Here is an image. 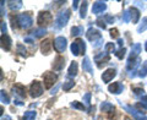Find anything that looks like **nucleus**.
I'll use <instances>...</instances> for the list:
<instances>
[{
	"instance_id": "473e14b6",
	"label": "nucleus",
	"mask_w": 147,
	"mask_h": 120,
	"mask_svg": "<svg viewBox=\"0 0 147 120\" xmlns=\"http://www.w3.org/2000/svg\"><path fill=\"white\" fill-rule=\"evenodd\" d=\"M139 76L141 78H144V77L147 76V60H146L144 64H142V67L140 69V71H139Z\"/></svg>"
},
{
	"instance_id": "0eeeda50",
	"label": "nucleus",
	"mask_w": 147,
	"mask_h": 120,
	"mask_svg": "<svg viewBox=\"0 0 147 120\" xmlns=\"http://www.w3.org/2000/svg\"><path fill=\"white\" fill-rule=\"evenodd\" d=\"M43 93V86L39 81H33L30 86V96L33 97V98H37V97L42 96Z\"/></svg>"
},
{
	"instance_id": "09e8293b",
	"label": "nucleus",
	"mask_w": 147,
	"mask_h": 120,
	"mask_svg": "<svg viewBox=\"0 0 147 120\" xmlns=\"http://www.w3.org/2000/svg\"><path fill=\"white\" fill-rule=\"evenodd\" d=\"M4 4H5V1H1V5H0V7H1V13H0V15L1 16L5 15V13H4Z\"/></svg>"
},
{
	"instance_id": "864d4df0",
	"label": "nucleus",
	"mask_w": 147,
	"mask_h": 120,
	"mask_svg": "<svg viewBox=\"0 0 147 120\" xmlns=\"http://www.w3.org/2000/svg\"><path fill=\"white\" fill-rule=\"evenodd\" d=\"M145 50L147 52V40H146V43H145Z\"/></svg>"
},
{
	"instance_id": "5701e85b",
	"label": "nucleus",
	"mask_w": 147,
	"mask_h": 120,
	"mask_svg": "<svg viewBox=\"0 0 147 120\" xmlns=\"http://www.w3.org/2000/svg\"><path fill=\"white\" fill-rule=\"evenodd\" d=\"M100 110L104 113H110L114 110V105L109 102H102L100 103Z\"/></svg>"
},
{
	"instance_id": "39448f33",
	"label": "nucleus",
	"mask_w": 147,
	"mask_h": 120,
	"mask_svg": "<svg viewBox=\"0 0 147 120\" xmlns=\"http://www.w3.org/2000/svg\"><path fill=\"white\" fill-rule=\"evenodd\" d=\"M58 80V75L57 73H54L52 71H47V72H44V75H43V82H44V88H47L49 90L50 87H52L55 82H57Z\"/></svg>"
},
{
	"instance_id": "f03ea898",
	"label": "nucleus",
	"mask_w": 147,
	"mask_h": 120,
	"mask_svg": "<svg viewBox=\"0 0 147 120\" xmlns=\"http://www.w3.org/2000/svg\"><path fill=\"white\" fill-rule=\"evenodd\" d=\"M70 10L69 9H65L64 11H61L60 13H58L57 16V20H55V26H57V28H63V27H65L67 25L69 20H70Z\"/></svg>"
},
{
	"instance_id": "bb28decb",
	"label": "nucleus",
	"mask_w": 147,
	"mask_h": 120,
	"mask_svg": "<svg viewBox=\"0 0 147 120\" xmlns=\"http://www.w3.org/2000/svg\"><path fill=\"white\" fill-rule=\"evenodd\" d=\"M36 117H37V113L34 110H28V112H25L22 120H34Z\"/></svg>"
},
{
	"instance_id": "f704fd0d",
	"label": "nucleus",
	"mask_w": 147,
	"mask_h": 120,
	"mask_svg": "<svg viewBox=\"0 0 147 120\" xmlns=\"http://www.w3.org/2000/svg\"><path fill=\"white\" fill-rule=\"evenodd\" d=\"M131 91L134 92V94L136 97H139V96H145V91L144 88H141V87H132Z\"/></svg>"
},
{
	"instance_id": "a18cd8bd",
	"label": "nucleus",
	"mask_w": 147,
	"mask_h": 120,
	"mask_svg": "<svg viewBox=\"0 0 147 120\" xmlns=\"http://www.w3.org/2000/svg\"><path fill=\"white\" fill-rule=\"evenodd\" d=\"M1 34H6V22H1Z\"/></svg>"
},
{
	"instance_id": "423d86ee",
	"label": "nucleus",
	"mask_w": 147,
	"mask_h": 120,
	"mask_svg": "<svg viewBox=\"0 0 147 120\" xmlns=\"http://www.w3.org/2000/svg\"><path fill=\"white\" fill-rule=\"evenodd\" d=\"M53 44H54V49L57 50L58 53H64L66 49V45H67V39L63 36H59L54 39Z\"/></svg>"
},
{
	"instance_id": "f257e3e1",
	"label": "nucleus",
	"mask_w": 147,
	"mask_h": 120,
	"mask_svg": "<svg viewBox=\"0 0 147 120\" xmlns=\"http://www.w3.org/2000/svg\"><path fill=\"white\" fill-rule=\"evenodd\" d=\"M16 21H17L18 27L22 30H27L33 25V18H32V16L30 13H21V15H17Z\"/></svg>"
},
{
	"instance_id": "7ed1b4c3",
	"label": "nucleus",
	"mask_w": 147,
	"mask_h": 120,
	"mask_svg": "<svg viewBox=\"0 0 147 120\" xmlns=\"http://www.w3.org/2000/svg\"><path fill=\"white\" fill-rule=\"evenodd\" d=\"M53 22V15L49 11H40L38 13V17H37V24L40 27L45 28L47 26H49Z\"/></svg>"
},
{
	"instance_id": "7c9ffc66",
	"label": "nucleus",
	"mask_w": 147,
	"mask_h": 120,
	"mask_svg": "<svg viewBox=\"0 0 147 120\" xmlns=\"http://www.w3.org/2000/svg\"><path fill=\"white\" fill-rule=\"evenodd\" d=\"M0 99H1V102L4 104H9V103H10V97L6 94V92L4 90L0 91Z\"/></svg>"
},
{
	"instance_id": "412c9836",
	"label": "nucleus",
	"mask_w": 147,
	"mask_h": 120,
	"mask_svg": "<svg viewBox=\"0 0 147 120\" xmlns=\"http://www.w3.org/2000/svg\"><path fill=\"white\" fill-rule=\"evenodd\" d=\"M141 53V44L140 43H135L131 47V53L129 58H139V54Z\"/></svg>"
},
{
	"instance_id": "4be33fe9",
	"label": "nucleus",
	"mask_w": 147,
	"mask_h": 120,
	"mask_svg": "<svg viewBox=\"0 0 147 120\" xmlns=\"http://www.w3.org/2000/svg\"><path fill=\"white\" fill-rule=\"evenodd\" d=\"M129 10H130V13H131V21L134 22V24H137L139 20H140V11L134 6L130 7Z\"/></svg>"
},
{
	"instance_id": "f8f14e48",
	"label": "nucleus",
	"mask_w": 147,
	"mask_h": 120,
	"mask_svg": "<svg viewBox=\"0 0 147 120\" xmlns=\"http://www.w3.org/2000/svg\"><path fill=\"white\" fill-rule=\"evenodd\" d=\"M105 10H107V4L104 1H96L92 5V12L94 15H99V13H102Z\"/></svg>"
},
{
	"instance_id": "2f4dec72",
	"label": "nucleus",
	"mask_w": 147,
	"mask_h": 120,
	"mask_svg": "<svg viewBox=\"0 0 147 120\" xmlns=\"http://www.w3.org/2000/svg\"><path fill=\"white\" fill-rule=\"evenodd\" d=\"M104 50L107 54H112V53H115V44L114 43H107L104 47Z\"/></svg>"
},
{
	"instance_id": "1a4fd4ad",
	"label": "nucleus",
	"mask_w": 147,
	"mask_h": 120,
	"mask_svg": "<svg viewBox=\"0 0 147 120\" xmlns=\"http://www.w3.org/2000/svg\"><path fill=\"white\" fill-rule=\"evenodd\" d=\"M123 108L126 110V112L130 113L135 120H147V118L145 117V114L140 113L139 110H136L135 107H131V105H123Z\"/></svg>"
},
{
	"instance_id": "2eb2a0df",
	"label": "nucleus",
	"mask_w": 147,
	"mask_h": 120,
	"mask_svg": "<svg viewBox=\"0 0 147 120\" xmlns=\"http://www.w3.org/2000/svg\"><path fill=\"white\" fill-rule=\"evenodd\" d=\"M11 45H12V40H11L10 37L7 34H1V48H3V50L9 52V50L11 49Z\"/></svg>"
},
{
	"instance_id": "49530a36",
	"label": "nucleus",
	"mask_w": 147,
	"mask_h": 120,
	"mask_svg": "<svg viewBox=\"0 0 147 120\" xmlns=\"http://www.w3.org/2000/svg\"><path fill=\"white\" fill-rule=\"evenodd\" d=\"M102 43H103V38H100L98 42H96V43H93L92 45H93L94 48H98V47H100V45H102Z\"/></svg>"
},
{
	"instance_id": "aec40b11",
	"label": "nucleus",
	"mask_w": 147,
	"mask_h": 120,
	"mask_svg": "<svg viewBox=\"0 0 147 120\" xmlns=\"http://www.w3.org/2000/svg\"><path fill=\"white\" fill-rule=\"evenodd\" d=\"M139 64H140V58H129L127 64H126V69L127 70H132V69H135Z\"/></svg>"
},
{
	"instance_id": "3c124183",
	"label": "nucleus",
	"mask_w": 147,
	"mask_h": 120,
	"mask_svg": "<svg viewBox=\"0 0 147 120\" xmlns=\"http://www.w3.org/2000/svg\"><path fill=\"white\" fill-rule=\"evenodd\" d=\"M118 44H119V45H121V47H123V44H124V40H123L121 38H118Z\"/></svg>"
},
{
	"instance_id": "4c0bfd02",
	"label": "nucleus",
	"mask_w": 147,
	"mask_h": 120,
	"mask_svg": "<svg viewBox=\"0 0 147 120\" xmlns=\"http://www.w3.org/2000/svg\"><path fill=\"white\" fill-rule=\"evenodd\" d=\"M96 24H97V26H98V27H100V28H103V30L107 28V24H105V21H104V18H103V17L97 18Z\"/></svg>"
},
{
	"instance_id": "c9c22d12",
	"label": "nucleus",
	"mask_w": 147,
	"mask_h": 120,
	"mask_svg": "<svg viewBox=\"0 0 147 120\" xmlns=\"http://www.w3.org/2000/svg\"><path fill=\"white\" fill-rule=\"evenodd\" d=\"M70 107H71V108H75V109L85 110V105L81 104L80 102H77V100H74V102H71V103H70Z\"/></svg>"
},
{
	"instance_id": "c756f323",
	"label": "nucleus",
	"mask_w": 147,
	"mask_h": 120,
	"mask_svg": "<svg viewBox=\"0 0 147 120\" xmlns=\"http://www.w3.org/2000/svg\"><path fill=\"white\" fill-rule=\"evenodd\" d=\"M87 7H88V3L87 1H84L81 5V10H80V17L81 18H85L86 15H87Z\"/></svg>"
},
{
	"instance_id": "ddd939ff",
	"label": "nucleus",
	"mask_w": 147,
	"mask_h": 120,
	"mask_svg": "<svg viewBox=\"0 0 147 120\" xmlns=\"http://www.w3.org/2000/svg\"><path fill=\"white\" fill-rule=\"evenodd\" d=\"M52 66L55 71H60L64 69V66H65V58L61 57V55H58L57 58L54 59V61L52 64Z\"/></svg>"
},
{
	"instance_id": "6e6552de",
	"label": "nucleus",
	"mask_w": 147,
	"mask_h": 120,
	"mask_svg": "<svg viewBox=\"0 0 147 120\" xmlns=\"http://www.w3.org/2000/svg\"><path fill=\"white\" fill-rule=\"evenodd\" d=\"M86 37H87V39H88L90 42H92V44H93V43L98 42V40L102 38V34H100V32L98 30L93 28V27H91V28H88V31H87Z\"/></svg>"
},
{
	"instance_id": "cd10ccee",
	"label": "nucleus",
	"mask_w": 147,
	"mask_h": 120,
	"mask_svg": "<svg viewBox=\"0 0 147 120\" xmlns=\"http://www.w3.org/2000/svg\"><path fill=\"white\" fill-rule=\"evenodd\" d=\"M146 30H147V16L142 18L141 24L137 27V33H142V32H145Z\"/></svg>"
},
{
	"instance_id": "a878e982",
	"label": "nucleus",
	"mask_w": 147,
	"mask_h": 120,
	"mask_svg": "<svg viewBox=\"0 0 147 120\" xmlns=\"http://www.w3.org/2000/svg\"><path fill=\"white\" fill-rule=\"evenodd\" d=\"M82 33H84V27H81V26H74L72 28H71V36L72 37H79Z\"/></svg>"
},
{
	"instance_id": "ea45409f",
	"label": "nucleus",
	"mask_w": 147,
	"mask_h": 120,
	"mask_svg": "<svg viewBox=\"0 0 147 120\" xmlns=\"http://www.w3.org/2000/svg\"><path fill=\"white\" fill-rule=\"evenodd\" d=\"M125 53H126V49L125 48H120L118 50V52L115 53V55L118 57V59H123L124 57H125Z\"/></svg>"
},
{
	"instance_id": "e433bc0d",
	"label": "nucleus",
	"mask_w": 147,
	"mask_h": 120,
	"mask_svg": "<svg viewBox=\"0 0 147 120\" xmlns=\"http://www.w3.org/2000/svg\"><path fill=\"white\" fill-rule=\"evenodd\" d=\"M16 48H17V53L20 55H22V57H27V50L22 44H17Z\"/></svg>"
},
{
	"instance_id": "a211bd4d",
	"label": "nucleus",
	"mask_w": 147,
	"mask_h": 120,
	"mask_svg": "<svg viewBox=\"0 0 147 120\" xmlns=\"http://www.w3.org/2000/svg\"><path fill=\"white\" fill-rule=\"evenodd\" d=\"M82 69H84V71L91 73V75L93 73V69H92V64L90 61L88 57H85L84 60H82Z\"/></svg>"
},
{
	"instance_id": "37998d69",
	"label": "nucleus",
	"mask_w": 147,
	"mask_h": 120,
	"mask_svg": "<svg viewBox=\"0 0 147 120\" xmlns=\"http://www.w3.org/2000/svg\"><path fill=\"white\" fill-rule=\"evenodd\" d=\"M25 42L26 43H34V37L33 36H27V37H25Z\"/></svg>"
},
{
	"instance_id": "5fc2aeb1",
	"label": "nucleus",
	"mask_w": 147,
	"mask_h": 120,
	"mask_svg": "<svg viewBox=\"0 0 147 120\" xmlns=\"http://www.w3.org/2000/svg\"><path fill=\"white\" fill-rule=\"evenodd\" d=\"M124 120H131V119H129V118H125V119H124Z\"/></svg>"
},
{
	"instance_id": "de8ad7c7",
	"label": "nucleus",
	"mask_w": 147,
	"mask_h": 120,
	"mask_svg": "<svg viewBox=\"0 0 147 120\" xmlns=\"http://www.w3.org/2000/svg\"><path fill=\"white\" fill-rule=\"evenodd\" d=\"M79 0H75V1H74L72 3V9H74V10H76V9H77V6H79Z\"/></svg>"
},
{
	"instance_id": "b1692460",
	"label": "nucleus",
	"mask_w": 147,
	"mask_h": 120,
	"mask_svg": "<svg viewBox=\"0 0 147 120\" xmlns=\"http://www.w3.org/2000/svg\"><path fill=\"white\" fill-rule=\"evenodd\" d=\"M9 3V7L11 9L12 11H15V10H18V9H21L22 7V1L21 0H16V1H7Z\"/></svg>"
},
{
	"instance_id": "dca6fc26",
	"label": "nucleus",
	"mask_w": 147,
	"mask_h": 120,
	"mask_svg": "<svg viewBox=\"0 0 147 120\" xmlns=\"http://www.w3.org/2000/svg\"><path fill=\"white\" fill-rule=\"evenodd\" d=\"M50 50H52V40L50 39H44L40 42V52L44 55L50 54Z\"/></svg>"
},
{
	"instance_id": "c85d7f7f",
	"label": "nucleus",
	"mask_w": 147,
	"mask_h": 120,
	"mask_svg": "<svg viewBox=\"0 0 147 120\" xmlns=\"http://www.w3.org/2000/svg\"><path fill=\"white\" fill-rule=\"evenodd\" d=\"M121 20H123V22H124V24H129V22L131 21V13H130V10H129V9L123 12Z\"/></svg>"
},
{
	"instance_id": "6ab92c4d",
	"label": "nucleus",
	"mask_w": 147,
	"mask_h": 120,
	"mask_svg": "<svg viewBox=\"0 0 147 120\" xmlns=\"http://www.w3.org/2000/svg\"><path fill=\"white\" fill-rule=\"evenodd\" d=\"M77 71H79V64H77V61H72L71 65L69 66L67 76L69 77H75L77 75Z\"/></svg>"
},
{
	"instance_id": "20e7f679",
	"label": "nucleus",
	"mask_w": 147,
	"mask_h": 120,
	"mask_svg": "<svg viewBox=\"0 0 147 120\" xmlns=\"http://www.w3.org/2000/svg\"><path fill=\"white\" fill-rule=\"evenodd\" d=\"M70 49H71V53L75 55V57H77V55L85 53V50H86V44H85V42H84L82 39H76L75 42L71 43Z\"/></svg>"
},
{
	"instance_id": "79ce46f5",
	"label": "nucleus",
	"mask_w": 147,
	"mask_h": 120,
	"mask_svg": "<svg viewBox=\"0 0 147 120\" xmlns=\"http://www.w3.org/2000/svg\"><path fill=\"white\" fill-rule=\"evenodd\" d=\"M109 33H110V37H112V38H118L119 37V31L117 28H112L109 31Z\"/></svg>"
},
{
	"instance_id": "393cba45",
	"label": "nucleus",
	"mask_w": 147,
	"mask_h": 120,
	"mask_svg": "<svg viewBox=\"0 0 147 120\" xmlns=\"http://www.w3.org/2000/svg\"><path fill=\"white\" fill-rule=\"evenodd\" d=\"M33 37L36 38H39V37H44L45 34H47V28H43V27H39V28H37V30H34L33 32Z\"/></svg>"
},
{
	"instance_id": "58836bf2",
	"label": "nucleus",
	"mask_w": 147,
	"mask_h": 120,
	"mask_svg": "<svg viewBox=\"0 0 147 120\" xmlns=\"http://www.w3.org/2000/svg\"><path fill=\"white\" fill-rule=\"evenodd\" d=\"M104 21L105 24H114L115 22V17H113L112 15H104Z\"/></svg>"
},
{
	"instance_id": "603ef678",
	"label": "nucleus",
	"mask_w": 147,
	"mask_h": 120,
	"mask_svg": "<svg viewBox=\"0 0 147 120\" xmlns=\"http://www.w3.org/2000/svg\"><path fill=\"white\" fill-rule=\"evenodd\" d=\"M15 104H17V105H24V103L21 102V100H17V99H15V102H13Z\"/></svg>"
},
{
	"instance_id": "9d476101",
	"label": "nucleus",
	"mask_w": 147,
	"mask_h": 120,
	"mask_svg": "<svg viewBox=\"0 0 147 120\" xmlns=\"http://www.w3.org/2000/svg\"><path fill=\"white\" fill-rule=\"evenodd\" d=\"M115 76H117V70L115 69H113V67L107 69V70L102 73V81L104 82V84H108V82L112 81Z\"/></svg>"
},
{
	"instance_id": "a19ab883",
	"label": "nucleus",
	"mask_w": 147,
	"mask_h": 120,
	"mask_svg": "<svg viewBox=\"0 0 147 120\" xmlns=\"http://www.w3.org/2000/svg\"><path fill=\"white\" fill-rule=\"evenodd\" d=\"M91 93H90V92H87V93L84 96V102H85V104L86 105H88V107H90V105H91Z\"/></svg>"
},
{
	"instance_id": "8fccbe9b",
	"label": "nucleus",
	"mask_w": 147,
	"mask_h": 120,
	"mask_svg": "<svg viewBox=\"0 0 147 120\" xmlns=\"http://www.w3.org/2000/svg\"><path fill=\"white\" fill-rule=\"evenodd\" d=\"M1 120H11V118L9 117V115H5V117L3 115V117H1Z\"/></svg>"
},
{
	"instance_id": "4468645a",
	"label": "nucleus",
	"mask_w": 147,
	"mask_h": 120,
	"mask_svg": "<svg viewBox=\"0 0 147 120\" xmlns=\"http://www.w3.org/2000/svg\"><path fill=\"white\" fill-rule=\"evenodd\" d=\"M108 91L112 94H120L124 91V86H123L121 82H113L112 85L108 86Z\"/></svg>"
},
{
	"instance_id": "9b49d317",
	"label": "nucleus",
	"mask_w": 147,
	"mask_h": 120,
	"mask_svg": "<svg viewBox=\"0 0 147 120\" xmlns=\"http://www.w3.org/2000/svg\"><path fill=\"white\" fill-rule=\"evenodd\" d=\"M109 59H110L109 54H107L104 52V53H99V54L96 55V57H94V61L97 63L98 67H102V65H104V64H107L109 61Z\"/></svg>"
},
{
	"instance_id": "f3484780",
	"label": "nucleus",
	"mask_w": 147,
	"mask_h": 120,
	"mask_svg": "<svg viewBox=\"0 0 147 120\" xmlns=\"http://www.w3.org/2000/svg\"><path fill=\"white\" fill-rule=\"evenodd\" d=\"M12 91H13V93L17 94L18 97H21V98H25L26 97V88H25V86H22L20 84H17L12 87Z\"/></svg>"
},
{
	"instance_id": "c03bdc74",
	"label": "nucleus",
	"mask_w": 147,
	"mask_h": 120,
	"mask_svg": "<svg viewBox=\"0 0 147 120\" xmlns=\"http://www.w3.org/2000/svg\"><path fill=\"white\" fill-rule=\"evenodd\" d=\"M142 105L145 107V109H147V94L145 96H142V98H141V102H140Z\"/></svg>"
},
{
	"instance_id": "72a5a7b5",
	"label": "nucleus",
	"mask_w": 147,
	"mask_h": 120,
	"mask_svg": "<svg viewBox=\"0 0 147 120\" xmlns=\"http://www.w3.org/2000/svg\"><path fill=\"white\" fill-rule=\"evenodd\" d=\"M74 86H75V81H74V80L66 81V82H64V85H63V90L64 91H70Z\"/></svg>"
}]
</instances>
